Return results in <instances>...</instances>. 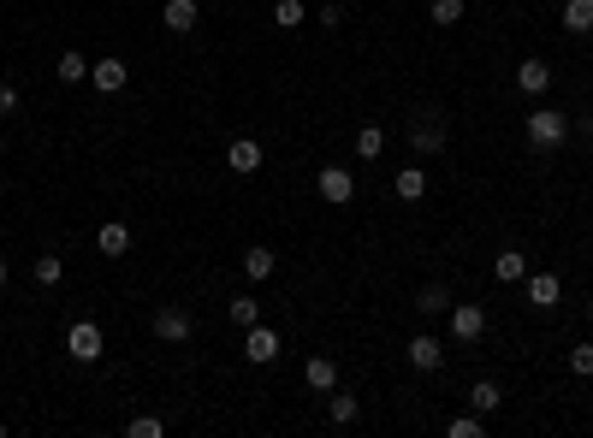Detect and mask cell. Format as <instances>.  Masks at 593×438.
Returning <instances> with one entry per match:
<instances>
[{
    "label": "cell",
    "instance_id": "cell-1",
    "mask_svg": "<svg viewBox=\"0 0 593 438\" xmlns=\"http://www.w3.org/2000/svg\"><path fill=\"white\" fill-rule=\"evenodd\" d=\"M523 137H528L534 155H558V148L570 142V113H558V107H534L528 125H523Z\"/></svg>",
    "mask_w": 593,
    "mask_h": 438
},
{
    "label": "cell",
    "instance_id": "cell-2",
    "mask_svg": "<svg viewBox=\"0 0 593 438\" xmlns=\"http://www.w3.org/2000/svg\"><path fill=\"white\" fill-rule=\"evenodd\" d=\"M66 355L71 362H101V355H107V332H101L96 320H78L66 332Z\"/></svg>",
    "mask_w": 593,
    "mask_h": 438
},
{
    "label": "cell",
    "instance_id": "cell-3",
    "mask_svg": "<svg viewBox=\"0 0 593 438\" xmlns=\"http://www.w3.org/2000/svg\"><path fill=\"white\" fill-rule=\"evenodd\" d=\"M315 190H321L326 208H351V201H356V178H351V166H321Z\"/></svg>",
    "mask_w": 593,
    "mask_h": 438
},
{
    "label": "cell",
    "instance_id": "cell-4",
    "mask_svg": "<svg viewBox=\"0 0 593 438\" xmlns=\"http://www.w3.org/2000/svg\"><path fill=\"white\" fill-rule=\"evenodd\" d=\"M445 137H452V130H445V119H439V113H415L410 119V148H415V155H439Z\"/></svg>",
    "mask_w": 593,
    "mask_h": 438
},
{
    "label": "cell",
    "instance_id": "cell-5",
    "mask_svg": "<svg viewBox=\"0 0 593 438\" xmlns=\"http://www.w3.org/2000/svg\"><path fill=\"white\" fill-rule=\"evenodd\" d=\"M190 332H196V320H190V308H178V302H167V308H155V338H160V344H190Z\"/></svg>",
    "mask_w": 593,
    "mask_h": 438
},
{
    "label": "cell",
    "instance_id": "cell-6",
    "mask_svg": "<svg viewBox=\"0 0 593 438\" xmlns=\"http://www.w3.org/2000/svg\"><path fill=\"white\" fill-rule=\"evenodd\" d=\"M279 332L273 326H250V338H243V355H250V368H268V362H279Z\"/></svg>",
    "mask_w": 593,
    "mask_h": 438
},
{
    "label": "cell",
    "instance_id": "cell-7",
    "mask_svg": "<svg viewBox=\"0 0 593 438\" xmlns=\"http://www.w3.org/2000/svg\"><path fill=\"white\" fill-rule=\"evenodd\" d=\"M480 332H487V308H480V302H452V338L475 344Z\"/></svg>",
    "mask_w": 593,
    "mask_h": 438
},
{
    "label": "cell",
    "instance_id": "cell-8",
    "mask_svg": "<svg viewBox=\"0 0 593 438\" xmlns=\"http://www.w3.org/2000/svg\"><path fill=\"white\" fill-rule=\"evenodd\" d=\"M404 355H410V368H415V373H439V368H445V350H439L433 332H415Z\"/></svg>",
    "mask_w": 593,
    "mask_h": 438
},
{
    "label": "cell",
    "instance_id": "cell-9",
    "mask_svg": "<svg viewBox=\"0 0 593 438\" xmlns=\"http://www.w3.org/2000/svg\"><path fill=\"white\" fill-rule=\"evenodd\" d=\"M261 160H268V155H261V142H255V137H238V142L226 148V166L238 172V178H255V172H261Z\"/></svg>",
    "mask_w": 593,
    "mask_h": 438
},
{
    "label": "cell",
    "instance_id": "cell-10",
    "mask_svg": "<svg viewBox=\"0 0 593 438\" xmlns=\"http://www.w3.org/2000/svg\"><path fill=\"white\" fill-rule=\"evenodd\" d=\"M89 84H96L101 95H119V89L131 84V66L125 59H96V66H89Z\"/></svg>",
    "mask_w": 593,
    "mask_h": 438
},
{
    "label": "cell",
    "instance_id": "cell-11",
    "mask_svg": "<svg viewBox=\"0 0 593 438\" xmlns=\"http://www.w3.org/2000/svg\"><path fill=\"white\" fill-rule=\"evenodd\" d=\"M160 24H167L172 36H190V30L202 24V6L196 0H167V6H160Z\"/></svg>",
    "mask_w": 593,
    "mask_h": 438
},
{
    "label": "cell",
    "instance_id": "cell-12",
    "mask_svg": "<svg viewBox=\"0 0 593 438\" xmlns=\"http://www.w3.org/2000/svg\"><path fill=\"white\" fill-rule=\"evenodd\" d=\"M558 297H564V279L558 273H528V302L534 308H558Z\"/></svg>",
    "mask_w": 593,
    "mask_h": 438
},
{
    "label": "cell",
    "instance_id": "cell-13",
    "mask_svg": "<svg viewBox=\"0 0 593 438\" xmlns=\"http://www.w3.org/2000/svg\"><path fill=\"white\" fill-rule=\"evenodd\" d=\"M96 249L107 255V261H119V255H131V226H125V219H107V226L96 231Z\"/></svg>",
    "mask_w": 593,
    "mask_h": 438
},
{
    "label": "cell",
    "instance_id": "cell-14",
    "mask_svg": "<svg viewBox=\"0 0 593 438\" xmlns=\"http://www.w3.org/2000/svg\"><path fill=\"white\" fill-rule=\"evenodd\" d=\"M516 89H523V95H546V89H552V66H546V59H523V66H516Z\"/></svg>",
    "mask_w": 593,
    "mask_h": 438
},
{
    "label": "cell",
    "instance_id": "cell-15",
    "mask_svg": "<svg viewBox=\"0 0 593 438\" xmlns=\"http://www.w3.org/2000/svg\"><path fill=\"white\" fill-rule=\"evenodd\" d=\"M493 279H498V284L528 279V255H523V249H498V255H493Z\"/></svg>",
    "mask_w": 593,
    "mask_h": 438
},
{
    "label": "cell",
    "instance_id": "cell-16",
    "mask_svg": "<svg viewBox=\"0 0 593 438\" xmlns=\"http://www.w3.org/2000/svg\"><path fill=\"white\" fill-rule=\"evenodd\" d=\"M392 190H397V201H422V196H427V172H422V166H404V172L392 178Z\"/></svg>",
    "mask_w": 593,
    "mask_h": 438
},
{
    "label": "cell",
    "instance_id": "cell-17",
    "mask_svg": "<svg viewBox=\"0 0 593 438\" xmlns=\"http://www.w3.org/2000/svg\"><path fill=\"white\" fill-rule=\"evenodd\" d=\"M558 18H564L570 36H588V30H593V0H564V13H558Z\"/></svg>",
    "mask_w": 593,
    "mask_h": 438
},
{
    "label": "cell",
    "instance_id": "cell-18",
    "mask_svg": "<svg viewBox=\"0 0 593 438\" xmlns=\"http://www.w3.org/2000/svg\"><path fill=\"white\" fill-rule=\"evenodd\" d=\"M303 380H309L315 391H339V368H333V355H315L309 368H303Z\"/></svg>",
    "mask_w": 593,
    "mask_h": 438
},
{
    "label": "cell",
    "instance_id": "cell-19",
    "mask_svg": "<svg viewBox=\"0 0 593 438\" xmlns=\"http://www.w3.org/2000/svg\"><path fill=\"white\" fill-rule=\"evenodd\" d=\"M226 320L250 332V326H261V302H255V297H232V302H226Z\"/></svg>",
    "mask_w": 593,
    "mask_h": 438
},
{
    "label": "cell",
    "instance_id": "cell-20",
    "mask_svg": "<svg viewBox=\"0 0 593 438\" xmlns=\"http://www.w3.org/2000/svg\"><path fill=\"white\" fill-rule=\"evenodd\" d=\"M30 279L42 284V291H54V284L66 279V261H59V255H36V267H30Z\"/></svg>",
    "mask_w": 593,
    "mask_h": 438
},
{
    "label": "cell",
    "instance_id": "cell-21",
    "mask_svg": "<svg viewBox=\"0 0 593 438\" xmlns=\"http://www.w3.org/2000/svg\"><path fill=\"white\" fill-rule=\"evenodd\" d=\"M273 267H279V255H273V249H250V255H243V273H250V284L273 279Z\"/></svg>",
    "mask_w": 593,
    "mask_h": 438
},
{
    "label": "cell",
    "instance_id": "cell-22",
    "mask_svg": "<svg viewBox=\"0 0 593 438\" xmlns=\"http://www.w3.org/2000/svg\"><path fill=\"white\" fill-rule=\"evenodd\" d=\"M380 155H386V130L362 125V130H356V160H380Z\"/></svg>",
    "mask_w": 593,
    "mask_h": 438
},
{
    "label": "cell",
    "instance_id": "cell-23",
    "mask_svg": "<svg viewBox=\"0 0 593 438\" xmlns=\"http://www.w3.org/2000/svg\"><path fill=\"white\" fill-rule=\"evenodd\" d=\"M498 403H505V391H498L493 380H480L475 391H469V409H475V415H498Z\"/></svg>",
    "mask_w": 593,
    "mask_h": 438
},
{
    "label": "cell",
    "instance_id": "cell-24",
    "mask_svg": "<svg viewBox=\"0 0 593 438\" xmlns=\"http://www.w3.org/2000/svg\"><path fill=\"white\" fill-rule=\"evenodd\" d=\"M326 415H333V426H351L356 415H362V403H356L351 391H333V397H326Z\"/></svg>",
    "mask_w": 593,
    "mask_h": 438
},
{
    "label": "cell",
    "instance_id": "cell-25",
    "mask_svg": "<svg viewBox=\"0 0 593 438\" xmlns=\"http://www.w3.org/2000/svg\"><path fill=\"white\" fill-rule=\"evenodd\" d=\"M89 77V59L78 54V48H66V54H59V84H84Z\"/></svg>",
    "mask_w": 593,
    "mask_h": 438
},
{
    "label": "cell",
    "instance_id": "cell-26",
    "mask_svg": "<svg viewBox=\"0 0 593 438\" xmlns=\"http://www.w3.org/2000/svg\"><path fill=\"white\" fill-rule=\"evenodd\" d=\"M303 18H309V6H303V0H273V24H279V30H296Z\"/></svg>",
    "mask_w": 593,
    "mask_h": 438
},
{
    "label": "cell",
    "instance_id": "cell-27",
    "mask_svg": "<svg viewBox=\"0 0 593 438\" xmlns=\"http://www.w3.org/2000/svg\"><path fill=\"white\" fill-rule=\"evenodd\" d=\"M415 314H427V320H433V314H452V297H445L439 284H427L422 297H415Z\"/></svg>",
    "mask_w": 593,
    "mask_h": 438
},
{
    "label": "cell",
    "instance_id": "cell-28",
    "mask_svg": "<svg viewBox=\"0 0 593 438\" xmlns=\"http://www.w3.org/2000/svg\"><path fill=\"white\" fill-rule=\"evenodd\" d=\"M427 18H433L439 30H452V24H463V0H433L427 6Z\"/></svg>",
    "mask_w": 593,
    "mask_h": 438
},
{
    "label": "cell",
    "instance_id": "cell-29",
    "mask_svg": "<svg viewBox=\"0 0 593 438\" xmlns=\"http://www.w3.org/2000/svg\"><path fill=\"white\" fill-rule=\"evenodd\" d=\"M445 433H452V438H480V433H487V415H457Z\"/></svg>",
    "mask_w": 593,
    "mask_h": 438
},
{
    "label": "cell",
    "instance_id": "cell-30",
    "mask_svg": "<svg viewBox=\"0 0 593 438\" xmlns=\"http://www.w3.org/2000/svg\"><path fill=\"white\" fill-rule=\"evenodd\" d=\"M125 433H131V438H160V433H167V421H160V415H137Z\"/></svg>",
    "mask_w": 593,
    "mask_h": 438
},
{
    "label": "cell",
    "instance_id": "cell-31",
    "mask_svg": "<svg viewBox=\"0 0 593 438\" xmlns=\"http://www.w3.org/2000/svg\"><path fill=\"white\" fill-rule=\"evenodd\" d=\"M570 373L593 380V344H576V350H570Z\"/></svg>",
    "mask_w": 593,
    "mask_h": 438
},
{
    "label": "cell",
    "instance_id": "cell-32",
    "mask_svg": "<svg viewBox=\"0 0 593 438\" xmlns=\"http://www.w3.org/2000/svg\"><path fill=\"white\" fill-rule=\"evenodd\" d=\"M6 113H18V89L13 84H0V119H6Z\"/></svg>",
    "mask_w": 593,
    "mask_h": 438
},
{
    "label": "cell",
    "instance_id": "cell-33",
    "mask_svg": "<svg viewBox=\"0 0 593 438\" xmlns=\"http://www.w3.org/2000/svg\"><path fill=\"white\" fill-rule=\"evenodd\" d=\"M321 24L326 30H344V6H321Z\"/></svg>",
    "mask_w": 593,
    "mask_h": 438
},
{
    "label": "cell",
    "instance_id": "cell-34",
    "mask_svg": "<svg viewBox=\"0 0 593 438\" xmlns=\"http://www.w3.org/2000/svg\"><path fill=\"white\" fill-rule=\"evenodd\" d=\"M570 130H581V137H593V113H588V119H581V125H570Z\"/></svg>",
    "mask_w": 593,
    "mask_h": 438
},
{
    "label": "cell",
    "instance_id": "cell-35",
    "mask_svg": "<svg viewBox=\"0 0 593 438\" xmlns=\"http://www.w3.org/2000/svg\"><path fill=\"white\" fill-rule=\"evenodd\" d=\"M0 284H6V261H0Z\"/></svg>",
    "mask_w": 593,
    "mask_h": 438
},
{
    "label": "cell",
    "instance_id": "cell-36",
    "mask_svg": "<svg viewBox=\"0 0 593 438\" xmlns=\"http://www.w3.org/2000/svg\"><path fill=\"white\" fill-rule=\"evenodd\" d=\"M588 326H593V302H588Z\"/></svg>",
    "mask_w": 593,
    "mask_h": 438
},
{
    "label": "cell",
    "instance_id": "cell-37",
    "mask_svg": "<svg viewBox=\"0 0 593 438\" xmlns=\"http://www.w3.org/2000/svg\"><path fill=\"white\" fill-rule=\"evenodd\" d=\"M0 155H6V137H0Z\"/></svg>",
    "mask_w": 593,
    "mask_h": 438
}]
</instances>
